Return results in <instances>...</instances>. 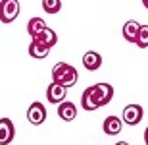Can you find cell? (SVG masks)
<instances>
[{"label":"cell","mask_w":148,"mask_h":145,"mask_svg":"<svg viewBox=\"0 0 148 145\" xmlns=\"http://www.w3.org/2000/svg\"><path fill=\"white\" fill-rule=\"evenodd\" d=\"M112 97H114V87L110 83H94L83 91L81 105L85 110L92 112L96 108H100V106L108 105L112 101Z\"/></svg>","instance_id":"obj_1"},{"label":"cell","mask_w":148,"mask_h":145,"mask_svg":"<svg viewBox=\"0 0 148 145\" xmlns=\"http://www.w3.org/2000/svg\"><path fill=\"white\" fill-rule=\"evenodd\" d=\"M52 79L58 81V83L66 85V87H71L77 83L79 79V74L71 64H66V62H58L54 68H52Z\"/></svg>","instance_id":"obj_2"},{"label":"cell","mask_w":148,"mask_h":145,"mask_svg":"<svg viewBox=\"0 0 148 145\" xmlns=\"http://www.w3.org/2000/svg\"><path fill=\"white\" fill-rule=\"evenodd\" d=\"M19 16V2L17 0H2L0 2V22L12 23Z\"/></svg>","instance_id":"obj_3"},{"label":"cell","mask_w":148,"mask_h":145,"mask_svg":"<svg viewBox=\"0 0 148 145\" xmlns=\"http://www.w3.org/2000/svg\"><path fill=\"white\" fill-rule=\"evenodd\" d=\"M66 95H67V87L62 85V83H58V81L50 83L48 89H46V99H48V103H52V105L64 103V101H66Z\"/></svg>","instance_id":"obj_4"},{"label":"cell","mask_w":148,"mask_h":145,"mask_svg":"<svg viewBox=\"0 0 148 145\" xmlns=\"http://www.w3.org/2000/svg\"><path fill=\"white\" fill-rule=\"evenodd\" d=\"M143 116H144V110H143L140 105H127L125 108H123V122L129 124V126L140 124Z\"/></svg>","instance_id":"obj_5"},{"label":"cell","mask_w":148,"mask_h":145,"mask_svg":"<svg viewBox=\"0 0 148 145\" xmlns=\"http://www.w3.org/2000/svg\"><path fill=\"white\" fill-rule=\"evenodd\" d=\"M27 120H29L31 124H35V126H40V124L46 120V108H44L42 103L35 101V103H31V105H29Z\"/></svg>","instance_id":"obj_6"},{"label":"cell","mask_w":148,"mask_h":145,"mask_svg":"<svg viewBox=\"0 0 148 145\" xmlns=\"http://www.w3.org/2000/svg\"><path fill=\"white\" fill-rule=\"evenodd\" d=\"M16 128L10 118H0V145H8L14 141Z\"/></svg>","instance_id":"obj_7"},{"label":"cell","mask_w":148,"mask_h":145,"mask_svg":"<svg viewBox=\"0 0 148 145\" xmlns=\"http://www.w3.org/2000/svg\"><path fill=\"white\" fill-rule=\"evenodd\" d=\"M50 54V46L44 45L42 41L38 39H33L31 41V45H29V56H33V58H46V56Z\"/></svg>","instance_id":"obj_8"},{"label":"cell","mask_w":148,"mask_h":145,"mask_svg":"<svg viewBox=\"0 0 148 145\" xmlns=\"http://www.w3.org/2000/svg\"><path fill=\"white\" fill-rule=\"evenodd\" d=\"M58 116L62 120H66V122H71L77 116V106L73 103H69V101H64V103L58 105Z\"/></svg>","instance_id":"obj_9"},{"label":"cell","mask_w":148,"mask_h":145,"mask_svg":"<svg viewBox=\"0 0 148 145\" xmlns=\"http://www.w3.org/2000/svg\"><path fill=\"white\" fill-rule=\"evenodd\" d=\"M83 66L87 68L88 72H94V70H98L102 66V56L98 52H94V50H88L83 54Z\"/></svg>","instance_id":"obj_10"},{"label":"cell","mask_w":148,"mask_h":145,"mask_svg":"<svg viewBox=\"0 0 148 145\" xmlns=\"http://www.w3.org/2000/svg\"><path fill=\"white\" fill-rule=\"evenodd\" d=\"M138 29H140V23L135 22V19H129V22H125V25H123V37H125L129 43H137Z\"/></svg>","instance_id":"obj_11"},{"label":"cell","mask_w":148,"mask_h":145,"mask_svg":"<svg viewBox=\"0 0 148 145\" xmlns=\"http://www.w3.org/2000/svg\"><path fill=\"white\" fill-rule=\"evenodd\" d=\"M102 128H104L106 135H117L121 132V118L117 116H108L102 124Z\"/></svg>","instance_id":"obj_12"},{"label":"cell","mask_w":148,"mask_h":145,"mask_svg":"<svg viewBox=\"0 0 148 145\" xmlns=\"http://www.w3.org/2000/svg\"><path fill=\"white\" fill-rule=\"evenodd\" d=\"M44 29H46V23H44L42 17H31V19H29V23H27V31H29V35H31L33 39H37L38 35L44 31Z\"/></svg>","instance_id":"obj_13"},{"label":"cell","mask_w":148,"mask_h":145,"mask_svg":"<svg viewBox=\"0 0 148 145\" xmlns=\"http://www.w3.org/2000/svg\"><path fill=\"white\" fill-rule=\"evenodd\" d=\"M37 39H38V41H42L44 45H48L50 49H52V46H54L56 43H58V35H56V31H54V29L46 27V29L42 31V33H40V35L37 37Z\"/></svg>","instance_id":"obj_14"},{"label":"cell","mask_w":148,"mask_h":145,"mask_svg":"<svg viewBox=\"0 0 148 145\" xmlns=\"http://www.w3.org/2000/svg\"><path fill=\"white\" fill-rule=\"evenodd\" d=\"M42 10L46 14H58L62 10V0H42Z\"/></svg>","instance_id":"obj_15"},{"label":"cell","mask_w":148,"mask_h":145,"mask_svg":"<svg viewBox=\"0 0 148 145\" xmlns=\"http://www.w3.org/2000/svg\"><path fill=\"white\" fill-rule=\"evenodd\" d=\"M137 45L140 46V49H146L148 46V25H140L138 37H137Z\"/></svg>","instance_id":"obj_16"},{"label":"cell","mask_w":148,"mask_h":145,"mask_svg":"<svg viewBox=\"0 0 148 145\" xmlns=\"http://www.w3.org/2000/svg\"><path fill=\"white\" fill-rule=\"evenodd\" d=\"M144 141H146V145H148V126H146V130H144Z\"/></svg>","instance_id":"obj_17"},{"label":"cell","mask_w":148,"mask_h":145,"mask_svg":"<svg viewBox=\"0 0 148 145\" xmlns=\"http://www.w3.org/2000/svg\"><path fill=\"white\" fill-rule=\"evenodd\" d=\"M115 145H129V143H127V141H117Z\"/></svg>","instance_id":"obj_18"},{"label":"cell","mask_w":148,"mask_h":145,"mask_svg":"<svg viewBox=\"0 0 148 145\" xmlns=\"http://www.w3.org/2000/svg\"><path fill=\"white\" fill-rule=\"evenodd\" d=\"M143 4H144V8L148 10V0H143Z\"/></svg>","instance_id":"obj_19"}]
</instances>
